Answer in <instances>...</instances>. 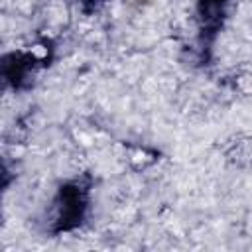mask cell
Segmentation results:
<instances>
[{"label": "cell", "instance_id": "cell-1", "mask_svg": "<svg viewBox=\"0 0 252 252\" xmlns=\"http://www.w3.org/2000/svg\"><path fill=\"white\" fill-rule=\"evenodd\" d=\"M87 207H89V187L79 179L63 183L53 201L51 230L67 232L77 228L85 219Z\"/></svg>", "mask_w": 252, "mask_h": 252}, {"label": "cell", "instance_id": "cell-2", "mask_svg": "<svg viewBox=\"0 0 252 252\" xmlns=\"http://www.w3.org/2000/svg\"><path fill=\"white\" fill-rule=\"evenodd\" d=\"M37 69V59L30 53H8L2 57V77L12 89H24Z\"/></svg>", "mask_w": 252, "mask_h": 252}]
</instances>
